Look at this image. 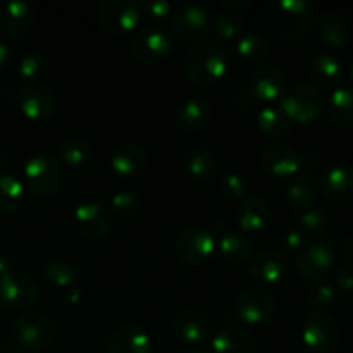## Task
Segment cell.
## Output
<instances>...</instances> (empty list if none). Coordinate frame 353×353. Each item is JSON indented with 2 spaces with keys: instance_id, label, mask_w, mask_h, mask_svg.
<instances>
[{
  "instance_id": "1",
  "label": "cell",
  "mask_w": 353,
  "mask_h": 353,
  "mask_svg": "<svg viewBox=\"0 0 353 353\" xmlns=\"http://www.w3.org/2000/svg\"><path fill=\"white\" fill-rule=\"evenodd\" d=\"M316 23V7L305 0H278L269 3L264 24L269 37L279 43H295L302 40Z\"/></svg>"
},
{
  "instance_id": "2",
  "label": "cell",
  "mask_w": 353,
  "mask_h": 353,
  "mask_svg": "<svg viewBox=\"0 0 353 353\" xmlns=\"http://www.w3.org/2000/svg\"><path fill=\"white\" fill-rule=\"evenodd\" d=\"M230 69V55L217 41H202L192 47L183 62L185 78L195 86H212L223 81Z\"/></svg>"
},
{
  "instance_id": "3",
  "label": "cell",
  "mask_w": 353,
  "mask_h": 353,
  "mask_svg": "<svg viewBox=\"0 0 353 353\" xmlns=\"http://www.w3.org/2000/svg\"><path fill=\"white\" fill-rule=\"evenodd\" d=\"M64 181V165L50 152H37L24 164V183L40 199L54 196Z\"/></svg>"
},
{
  "instance_id": "4",
  "label": "cell",
  "mask_w": 353,
  "mask_h": 353,
  "mask_svg": "<svg viewBox=\"0 0 353 353\" xmlns=\"http://www.w3.org/2000/svg\"><path fill=\"white\" fill-rule=\"evenodd\" d=\"M57 338V326L43 312H24L12 324V340L21 350L41 353L52 348Z\"/></svg>"
},
{
  "instance_id": "5",
  "label": "cell",
  "mask_w": 353,
  "mask_h": 353,
  "mask_svg": "<svg viewBox=\"0 0 353 353\" xmlns=\"http://www.w3.org/2000/svg\"><path fill=\"white\" fill-rule=\"evenodd\" d=\"M279 109L290 123L310 124L321 117L324 110V97L319 88L309 83H299L286 88L279 99Z\"/></svg>"
},
{
  "instance_id": "6",
  "label": "cell",
  "mask_w": 353,
  "mask_h": 353,
  "mask_svg": "<svg viewBox=\"0 0 353 353\" xmlns=\"http://www.w3.org/2000/svg\"><path fill=\"white\" fill-rule=\"evenodd\" d=\"M176 255L185 264L200 268L209 264L210 259L216 254V238L209 230L200 226H186L176 234L174 240Z\"/></svg>"
},
{
  "instance_id": "7",
  "label": "cell",
  "mask_w": 353,
  "mask_h": 353,
  "mask_svg": "<svg viewBox=\"0 0 353 353\" xmlns=\"http://www.w3.org/2000/svg\"><path fill=\"white\" fill-rule=\"evenodd\" d=\"M302 341L314 353L333 352L340 343V324L324 312L310 314L303 323Z\"/></svg>"
},
{
  "instance_id": "8",
  "label": "cell",
  "mask_w": 353,
  "mask_h": 353,
  "mask_svg": "<svg viewBox=\"0 0 353 353\" xmlns=\"http://www.w3.org/2000/svg\"><path fill=\"white\" fill-rule=\"evenodd\" d=\"M172 50V38L159 26L141 28L131 41V54L138 62L147 65L159 64Z\"/></svg>"
},
{
  "instance_id": "9",
  "label": "cell",
  "mask_w": 353,
  "mask_h": 353,
  "mask_svg": "<svg viewBox=\"0 0 353 353\" xmlns=\"http://www.w3.org/2000/svg\"><path fill=\"white\" fill-rule=\"evenodd\" d=\"M99 23L112 34H126L140 23V7L133 0H102L97 9Z\"/></svg>"
},
{
  "instance_id": "10",
  "label": "cell",
  "mask_w": 353,
  "mask_h": 353,
  "mask_svg": "<svg viewBox=\"0 0 353 353\" xmlns=\"http://www.w3.org/2000/svg\"><path fill=\"white\" fill-rule=\"evenodd\" d=\"M234 312L243 323L252 326L268 323L276 312V296L261 286L247 288L236 296Z\"/></svg>"
},
{
  "instance_id": "11",
  "label": "cell",
  "mask_w": 353,
  "mask_h": 353,
  "mask_svg": "<svg viewBox=\"0 0 353 353\" xmlns=\"http://www.w3.org/2000/svg\"><path fill=\"white\" fill-rule=\"evenodd\" d=\"M72 228L85 238H103L114 226V212L99 202L79 203L72 212Z\"/></svg>"
},
{
  "instance_id": "12",
  "label": "cell",
  "mask_w": 353,
  "mask_h": 353,
  "mask_svg": "<svg viewBox=\"0 0 353 353\" xmlns=\"http://www.w3.org/2000/svg\"><path fill=\"white\" fill-rule=\"evenodd\" d=\"M334 255L333 243L330 238H321L314 243L307 245L296 257V269L305 279L312 281H321L326 278L334 268Z\"/></svg>"
},
{
  "instance_id": "13",
  "label": "cell",
  "mask_w": 353,
  "mask_h": 353,
  "mask_svg": "<svg viewBox=\"0 0 353 353\" xmlns=\"http://www.w3.org/2000/svg\"><path fill=\"white\" fill-rule=\"evenodd\" d=\"M38 300V288L30 276L10 271L0 276V303L9 310H26Z\"/></svg>"
},
{
  "instance_id": "14",
  "label": "cell",
  "mask_w": 353,
  "mask_h": 353,
  "mask_svg": "<svg viewBox=\"0 0 353 353\" xmlns=\"http://www.w3.org/2000/svg\"><path fill=\"white\" fill-rule=\"evenodd\" d=\"M262 169L274 179H292L300 172L303 159L292 145L276 141L268 145L261 154Z\"/></svg>"
},
{
  "instance_id": "15",
  "label": "cell",
  "mask_w": 353,
  "mask_h": 353,
  "mask_svg": "<svg viewBox=\"0 0 353 353\" xmlns=\"http://www.w3.org/2000/svg\"><path fill=\"white\" fill-rule=\"evenodd\" d=\"M248 276L261 288L279 285L288 276V259L278 248H265L250 261Z\"/></svg>"
},
{
  "instance_id": "16",
  "label": "cell",
  "mask_w": 353,
  "mask_h": 353,
  "mask_svg": "<svg viewBox=\"0 0 353 353\" xmlns=\"http://www.w3.org/2000/svg\"><path fill=\"white\" fill-rule=\"evenodd\" d=\"M286 74L279 65L264 62L259 64L248 76V90L250 95L262 102H272L281 99L286 92Z\"/></svg>"
},
{
  "instance_id": "17",
  "label": "cell",
  "mask_w": 353,
  "mask_h": 353,
  "mask_svg": "<svg viewBox=\"0 0 353 353\" xmlns=\"http://www.w3.org/2000/svg\"><path fill=\"white\" fill-rule=\"evenodd\" d=\"M21 112L31 121H45L55 112L57 99L54 90L43 83H26L17 93Z\"/></svg>"
},
{
  "instance_id": "18",
  "label": "cell",
  "mask_w": 353,
  "mask_h": 353,
  "mask_svg": "<svg viewBox=\"0 0 353 353\" xmlns=\"http://www.w3.org/2000/svg\"><path fill=\"white\" fill-rule=\"evenodd\" d=\"M171 21L176 34L188 43L199 41L207 33L210 23L207 10L196 3H183V6L176 7Z\"/></svg>"
},
{
  "instance_id": "19",
  "label": "cell",
  "mask_w": 353,
  "mask_h": 353,
  "mask_svg": "<svg viewBox=\"0 0 353 353\" xmlns=\"http://www.w3.org/2000/svg\"><path fill=\"white\" fill-rule=\"evenodd\" d=\"M34 24V10L24 0H10L0 6V31L7 38H23Z\"/></svg>"
},
{
  "instance_id": "20",
  "label": "cell",
  "mask_w": 353,
  "mask_h": 353,
  "mask_svg": "<svg viewBox=\"0 0 353 353\" xmlns=\"http://www.w3.org/2000/svg\"><path fill=\"white\" fill-rule=\"evenodd\" d=\"M105 353H152V340L138 324H121L107 338Z\"/></svg>"
},
{
  "instance_id": "21",
  "label": "cell",
  "mask_w": 353,
  "mask_h": 353,
  "mask_svg": "<svg viewBox=\"0 0 353 353\" xmlns=\"http://www.w3.org/2000/svg\"><path fill=\"white\" fill-rule=\"evenodd\" d=\"M234 219H236L241 234H261L269 226L271 210L261 196L250 195L240 200Z\"/></svg>"
},
{
  "instance_id": "22",
  "label": "cell",
  "mask_w": 353,
  "mask_h": 353,
  "mask_svg": "<svg viewBox=\"0 0 353 353\" xmlns=\"http://www.w3.org/2000/svg\"><path fill=\"white\" fill-rule=\"evenodd\" d=\"M172 331L179 341L199 347L210 336V323L199 310L183 309L172 319Z\"/></svg>"
},
{
  "instance_id": "23",
  "label": "cell",
  "mask_w": 353,
  "mask_h": 353,
  "mask_svg": "<svg viewBox=\"0 0 353 353\" xmlns=\"http://www.w3.org/2000/svg\"><path fill=\"white\" fill-rule=\"evenodd\" d=\"M212 109L202 97H190L178 105L174 112L176 128L183 133H196L209 124Z\"/></svg>"
},
{
  "instance_id": "24",
  "label": "cell",
  "mask_w": 353,
  "mask_h": 353,
  "mask_svg": "<svg viewBox=\"0 0 353 353\" xmlns=\"http://www.w3.org/2000/svg\"><path fill=\"white\" fill-rule=\"evenodd\" d=\"M319 188L326 199L341 202L353 196V168L347 164H334L321 174Z\"/></svg>"
},
{
  "instance_id": "25",
  "label": "cell",
  "mask_w": 353,
  "mask_h": 353,
  "mask_svg": "<svg viewBox=\"0 0 353 353\" xmlns=\"http://www.w3.org/2000/svg\"><path fill=\"white\" fill-rule=\"evenodd\" d=\"M212 353H259V345L245 327L226 326L214 334Z\"/></svg>"
},
{
  "instance_id": "26",
  "label": "cell",
  "mask_w": 353,
  "mask_h": 353,
  "mask_svg": "<svg viewBox=\"0 0 353 353\" xmlns=\"http://www.w3.org/2000/svg\"><path fill=\"white\" fill-rule=\"evenodd\" d=\"M147 152L141 145L128 141L117 147L110 155V168L121 178H131L143 171L147 165Z\"/></svg>"
},
{
  "instance_id": "27",
  "label": "cell",
  "mask_w": 353,
  "mask_h": 353,
  "mask_svg": "<svg viewBox=\"0 0 353 353\" xmlns=\"http://www.w3.org/2000/svg\"><path fill=\"white\" fill-rule=\"evenodd\" d=\"M309 74L316 85L324 86V88H333V86L338 88V85L345 78L343 62L333 54H317L310 61Z\"/></svg>"
},
{
  "instance_id": "28",
  "label": "cell",
  "mask_w": 353,
  "mask_h": 353,
  "mask_svg": "<svg viewBox=\"0 0 353 353\" xmlns=\"http://www.w3.org/2000/svg\"><path fill=\"white\" fill-rule=\"evenodd\" d=\"M286 200L296 212H307L316 203V186L310 176L296 174L286 186Z\"/></svg>"
},
{
  "instance_id": "29",
  "label": "cell",
  "mask_w": 353,
  "mask_h": 353,
  "mask_svg": "<svg viewBox=\"0 0 353 353\" xmlns=\"http://www.w3.org/2000/svg\"><path fill=\"white\" fill-rule=\"evenodd\" d=\"M186 169L196 181L209 183L219 174V161L207 148H193L186 155Z\"/></svg>"
},
{
  "instance_id": "30",
  "label": "cell",
  "mask_w": 353,
  "mask_h": 353,
  "mask_svg": "<svg viewBox=\"0 0 353 353\" xmlns=\"http://www.w3.org/2000/svg\"><path fill=\"white\" fill-rule=\"evenodd\" d=\"M330 119L340 128H353V88L352 86H338L331 93L327 102Z\"/></svg>"
},
{
  "instance_id": "31",
  "label": "cell",
  "mask_w": 353,
  "mask_h": 353,
  "mask_svg": "<svg viewBox=\"0 0 353 353\" xmlns=\"http://www.w3.org/2000/svg\"><path fill=\"white\" fill-rule=\"evenodd\" d=\"M257 128L269 140H281L290 133V119L278 105H265L259 110Z\"/></svg>"
},
{
  "instance_id": "32",
  "label": "cell",
  "mask_w": 353,
  "mask_h": 353,
  "mask_svg": "<svg viewBox=\"0 0 353 353\" xmlns=\"http://www.w3.org/2000/svg\"><path fill=\"white\" fill-rule=\"evenodd\" d=\"M271 48V40L261 31H247L236 40V54L248 62H259L268 59Z\"/></svg>"
},
{
  "instance_id": "33",
  "label": "cell",
  "mask_w": 353,
  "mask_h": 353,
  "mask_svg": "<svg viewBox=\"0 0 353 353\" xmlns=\"http://www.w3.org/2000/svg\"><path fill=\"white\" fill-rule=\"evenodd\" d=\"M219 254L228 264L241 265L250 259L252 243L245 234L226 233L219 240Z\"/></svg>"
},
{
  "instance_id": "34",
  "label": "cell",
  "mask_w": 353,
  "mask_h": 353,
  "mask_svg": "<svg viewBox=\"0 0 353 353\" xmlns=\"http://www.w3.org/2000/svg\"><path fill=\"white\" fill-rule=\"evenodd\" d=\"M350 26L338 14H324L319 23V37L331 47H345L350 41Z\"/></svg>"
},
{
  "instance_id": "35",
  "label": "cell",
  "mask_w": 353,
  "mask_h": 353,
  "mask_svg": "<svg viewBox=\"0 0 353 353\" xmlns=\"http://www.w3.org/2000/svg\"><path fill=\"white\" fill-rule=\"evenodd\" d=\"M59 155L71 168L83 169L93 161V148L83 138H68L59 145Z\"/></svg>"
},
{
  "instance_id": "36",
  "label": "cell",
  "mask_w": 353,
  "mask_h": 353,
  "mask_svg": "<svg viewBox=\"0 0 353 353\" xmlns=\"http://www.w3.org/2000/svg\"><path fill=\"white\" fill-rule=\"evenodd\" d=\"M24 202V185L12 174H0V214H10Z\"/></svg>"
},
{
  "instance_id": "37",
  "label": "cell",
  "mask_w": 353,
  "mask_h": 353,
  "mask_svg": "<svg viewBox=\"0 0 353 353\" xmlns=\"http://www.w3.org/2000/svg\"><path fill=\"white\" fill-rule=\"evenodd\" d=\"M214 33L223 41H233L243 34L245 19L234 10H221L212 19Z\"/></svg>"
},
{
  "instance_id": "38",
  "label": "cell",
  "mask_w": 353,
  "mask_h": 353,
  "mask_svg": "<svg viewBox=\"0 0 353 353\" xmlns=\"http://www.w3.org/2000/svg\"><path fill=\"white\" fill-rule=\"evenodd\" d=\"M17 71L26 83H40L50 72V61L41 52H30L19 61Z\"/></svg>"
},
{
  "instance_id": "39",
  "label": "cell",
  "mask_w": 353,
  "mask_h": 353,
  "mask_svg": "<svg viewBox=\"0 0 353 353\" xmlns=\"http://www.w3.org/2000/svg\"><path fill=\"white\" fill-rule=\"evenodd\" d=\"M110 207H112V212L117 216L124 217V219H131V217L138 216L141 212V196L137 192H131V190H121L116 192L110 199Z\"/></svg>"
},
{
  "instance_id": "40",
  "label": "cell",
  "mask_w": 353,
  "mask_h": 353,
  "mask_svg": "<svg viewBox=\"0 0 353 353\" xmlns=\"http://www.w3.org/2000/svg\"><path fill=\"white\" fill-rule=\"evenodd\" d=\"M76 269L65 261H52L45 265V278L55 288H71L76 283Z\"/></svg>"
},
{
  "instance_id": "41",
  "label": "cell",
  "mask_w": 353,
  "mask_h": 353,
  "mask_svg": "<svg viewBox=\"0 0 353 353\" xmlns=\"http://www.w3.org/2000/svg\"><path fill=\"white\" fill-rule=\"evenodd\" d=\"M334 300H336V290L326 279L314 283L310 286L309 293H307V302H309L310 309H314L316 312H323V310L330 309Z\"/></svg>"
},
{
  "instance_id": "42",
  "label": "cell",
  "mask_w": 353,
  "mask_h": 353,
  "mask_svg": "<svg viewBox=\"0 0 353 353\" xmlns=\"http://www.w3.org/2000/svg\"><path fill=\"white\" fill-rule=\"evenodd\" d=\"M299 228L309 240H321L327 231V217L321 210L310 209L300 214Z\"/></svg>"
},
{
  "instance_id": "43",
  "label": "cell",
  "mask_w": 353,
  "mask_h": 353,
  "mask_svg": "<svg viewBox=\"0 0 353 353\" xmlns=\"http://www.w3.org/2000/svg\"><path fill=\"white\" fill-rule=\"evenodd\" d=\"M219 190L223 193L224 199L228 200H238L245 199V192H247V183L241 178L238 172H228L219 179Z\"/></svg>"
},
{
  "instance_id": "44",
  "label": "cell",
  "mask_w": 353,
  "mask_h": 353,
  "mask_svg": "<svg viewBox=\"0 0 353 353\" xmlns=\"http://www.w3.org/2000/svg\"><path fill=\"white\" fill-rule=\"evenodd\" d=\"M309 238L302 233L300 228H292V230L285 231L281 236V247L288 252H302L307 247Z\"/></svg>"
},
{
  "instance_id": "45",
  "label": "cell",
  "mask_w": 353,
  "mask_h": 353,
  "mask_svg": "<svg viewBox=\"0 0 353 353\" xmlns=\"http://www.w3.org/2000/svg\"><path fill=\"white\" fill-rule=\"evenodd\" d=\"M143 10L152 19H168L174 12V6L168 0H147L143 2Z\"/></svg>"
},
{
  "instance_id": "46",
  "label": "cell",
  "mask_w": 353,
  "mask_h": 353,
  "mask_svg": "<svg viewBox=\"0 0 353 353\" xmlns=\"http://www.w3.org/2000/svg\"><path fill=\"white\" fill-rule=\"evenodd\" d=\"M334 281H336V286L343 293H348L352 295L353 293V264H341L340 268L336 269V274H334Z\"/></svg>"
},
{
  "instance_id": "47",
  "label": "cell",
  "mask_w": 353,
  "mask_h": 353,
  "mask_svg": "<svg viewBox=\"0 0 353 353\" xmlns=\"http://www.w3.org/2000/svg\"><path fill=\"white\" fill-rule=\"evenodd\" d=\"M250 102H252L250 92H247V90H243V88L236 90V92L230 97V103L236 110L247 109V107H250Z\"/></svg>"
},
{
  "instance_id": "48",
  "label": "cell",
  "mask_w": 353,
  "mask_h": 353,
  "mask_svg": "<svg viewBox=\"0 0 353 353\" xmlns=\"http://www.w3.org/2000/svg\"><path fill=\"white\" fill-rule=\"evenodd\" d=\"M10 61H12V48L7 41L0 40V71H3L10 64Z\"/></svg>"
},
{
  "instance_id": "49",
  "label": "cell",
  "mask_w": 353,
  "mask_h": 353,
  "mask_svg": "<svg viewBox=\"0 0 353 353\" xmlns=\"http://www.w3.org/2000/svg\"><path fill=\"white\" fill-rule=\"evenodd\" d=\"M341 254H343V257L347 259V261H353V236H345L343 240H341Z\"/></svg>"
},
{
  "instance_id": "50",
  "label": "cell",
  "mask_w": 353,
  "mask_h": 353,
  "mask_svg": "<svg viewBox=\"0 0 353 353\" xmlns=\"http://www.w3.org/2000/svg\"><path fill=\"white\" fill-rule=\"evenodd\" d=\"M223 6L233 10V9H241V7H248L250 6V2H248V0H224Z\"/></svg>"
},
{
  "instance_id": "51",
  "label": "cell",
  "mask_w": 353,
  "mask_h": 353,
  "mask_svg": "<svg viewBox=\"0 0 353 353\" xmlns=\"http://www.w3.org/2000/svg\"><path fill=\"white\" fill-rule=\"evenodd\" d=\"M12 271V265H10V259L7 255L0 254V276L7 274V272Z\"/></svg>"
},
{
  "instance_id": "52",
  "label": "cell",
  "mask_w": 353,
  "mask_h": 353,
  "mask_svg": "<svg viewBox=\"0 0 353 353\" xmlns=\"http://www.w3.org/2000/svg\"><path fill=\"white\" fill-rule=\"evenodd\" d=\"M6 162H7L6 155H3V154H0V169H3V168H6Z\"/></svg>"
},
{
  "instance_id": "53",
  "label": "cell",
  "mask_w": 353,
  "mask_h": 353,
  "mask_svg": "<svg viewBox=\"0 0 353 353\" xmlns=\"http://www.w3.org/2000/svg\"><path fill=\"white\" fill-rule=\"evenodd\" d=\"M188 353H210V352L205 350V348H193V350L188 352Z\"/></svg>"
},
{
  "instance_id": "54",
  "label": "cell",
  "mask_w": 353,
  "mask_h": 353,
  "mask_svg": "<svg viewBox=\"0 0 353 353\" xmlns=\"http://www.w3.org/2000/svg\"><path fill=\"white\" fill-rule=\"evenodd\" d=\"M350 79H352V83H353V61H352V65H350Z\"/></svg>"
},
{
  "instance_id": "55",
  "label": "cell",
  "mask_w": 353,
  "mask_h": 353,
  "mask_svg": "<svg viewBox=\"0 0 353 353\" xmlns=\"http://www.w3.org/2000/svg\"><path fill=\"white\" fill-rule=\"evenodd\" d=\"M350 303H352V307H353V293L350 295Z\"/></svg>"
},
{
  "instance_id": "56",
  "label": "cell",
  "mask_w": 353,
  "mask_h": 353,
  "mask_svg": "<svg viewBox=\"0 0 353 353\" xmlns=\"http://www.w3.org/2000/svg\"><path fill=\"white\" fill-rule=\"evenodd\" d=\"M352 168H353V165H352Z\"/></svg>"
}]
</instances>
